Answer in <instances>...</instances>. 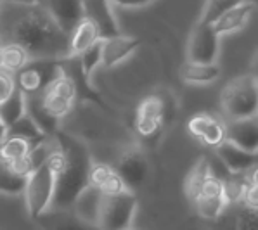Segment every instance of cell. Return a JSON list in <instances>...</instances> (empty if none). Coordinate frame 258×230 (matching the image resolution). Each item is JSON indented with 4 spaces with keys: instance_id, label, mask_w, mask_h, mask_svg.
<instances>
[{
    "instance_id": "cell-11",
    "label": "cell",
    "mask_w": 258,
    "mask_h": 230,
    "mask_svg": "<svg viewBox=\"0 0 258 230\" xmlns=\"http://www.w3.org/2000/svg\"><path fill=\"white\" fill-rule=\"evenodd\" d=\"M111 6V0H83L85 18H89L97 26L101 38H111L121 33Z\"/></svg>"
},
{
    "instance_id": "cell-37",
    "label": "cell",
    "mask_w": 258,
    "mask_h": 230,
    "mask_svg": "<svg viewBox=\"0 0 258 230\" xmlns=\"http://www.w3.org/2000/svg\"><path fill=\"white\" fill-rule=\"evenodd\" d=\"M28 154H30V152H28ZM7 165L11 166V170H13V172H16L18 175H21V177H26V178L35 172V166H33V163H31L30 156H23V158H19V160H16V161L7 163Z\"/></svg>"
},
{
    "instance_id": "cell-17",
    "label": "cell",
    "mask_w": 258,
    "mask_h": 230,
    "mask_svg": "<svg viewBox=\"0 0 258 230\" xmlns=\"http://www.w3.org/2000/svg\"><path fill=\"white\" fill-rule=\"evenodd\" d=\"M222 74V68L217 62H194L185 61L180 66V78L187 85L206 87L215 83Z\"/></svg>"
},
{
    "instance_id": "cell-7",
    "label": "cell",
    "mask_w": 258,
    "mask_h": 230,
    "mask_svg": "<svg viewBox=\"0 0 258 230\" xmlns=\"http://www.w3.org/2000/svg\"><path fill=\"white\" fill-rule=\"evenodd\" d=\"M218 52H220V35L213 30L212 23L200 19L190 31L187 59L194 62H217Z\"/></svg>"
},
{
    "instance_id": "cell-27",
    "label": "cell",
    "mask_w": 258,
    "mask_h": 230,
    "mask_svg": "<svg viewBox=\"0 0 258 230\" xmlns=\"http://www.w3.org/2000/svg\"><path fill=\"white\" fill-rule=\"evenodd\" d=\"M194 206H196V211L200 216L206 218V220H215L224 213L229 203L224 196H200L194 201Z\"/></svg>"
},
{
    "instance_id": "cell-16",
    "label": "cell",
    "mask_w": 258,
    "mask_h": 230,
    "mask_svg": "<svg viewBox=\"0 0 258 230\" xmlns=\"http://www.w3.org/2000/svg\"><path fill=\"white\" fill-rule=\"evenodd\" d=\"M256 7L253 6L248 0H241L239 4H236L234 7L224 13L217 21L212 23L213 30L217 31L218 35H231V33H237V31L244 30L246 25H248L249 18H251L253 11Z\"/></svg>"
},
{
    "instance_id": "cell-28",
    "label": "cell",
    "mask_w": 258,
    "mask_h": 230,
    "mask_svg": "<svg viewBox=\"0 0 258 230\" xmlns=\"http://www.w3.org/2000/svg\"><path fill=\"white\" fill-rule=\"evenodd\" d=\"M31 149V144L21 137H7L6 140L0 144V161L11 163L16 161L23 156H28Z\"/></svg>"
},
{
    "instance_id": "cell-20",
    "label": "cell",
    "mask_w": 258,
    "mask_h": 230,
    "mask_svg": "<svg viewBox=\"0 0 258 230\" xmlns=\"http://www.w3.org/2000/svg\"><path fill=\"white\" fill-rule=\"evenodd\" d=\"M102 196H104V194H102L101 190L89 185V187L78 196V199L75 201L71 209H75V211L82 218H85V220L97 223V215H99V208H101Z\"/></svg>"
},
{
    "instance_id": "cell-23",
    "label": "cell",
    "mask_w": 258,
    "mask_h": 230,
    "mask_svg": "<svg viewBox=\"0 0 258 230\" xmlns=\"http://www.w3.org/2000/svg\"><path fill=\"white\" fill-rule=\"evenodd\" d=\"M26 177L18 175L7 163L0 161V194L4 196H23L26 189Z\"/></svg>"
},
{
    "instance_id": "cell-2",
    "label": "cell",
    "mask_w": 258,
    "mask_h": 230,
    "mask_svg": "<svg viewBox=\"0 0 258 230\" xmlns=\"http://www.w3.org/2000/svg\"><path fill=\"white\" fill-rule=\"evenodd\" d=\"M59 150L50 156L55 166V194L54 209H71L78 196L90 185L89 173L92 158L82 140L59 130L55 133Z\"/></svg>"
},
{
    "instance_id": "cell-44",
    "label": "cell",
    "mask_w": 258,
    "mask_h": 230,
    "mask_svg": "<svg viewBox=\"0 0 258 230\" xmlns=\"http://www.w3.org/2000/svg\"><path fill=\"white\" fill-rule=\"evenodd\" d=\"M2 64H4V55H2V45H0V71H2Z\"/></svg>"
},
{
    "instance_id": "cell-35",
    "label": "cell",
    "mask_w": 258,
    "mask_h": 230,
    "mask_svg": "<svg viewBox=\"0 0 258 230\" xmlns=\"http://www.w3.org/2000/svg\"><path fill=\"white\" fill-rule=\"evenodd\" d=\"M163 126V121L158 120H149V118H137L136 116V130L141 137L144 138H151L154 137Z\"/></svg>"
},
{
    "instance_id": "cell-22",
    "label": "cell",
    "mask_w": 258,
    "mask_h": 230,
    "mask_svg": "<svg viewBox=\"0 0 258 230\" xmlns=\"http://www.w3.org/2000/svg\"><path fill=\"white\" fill-rule=\"evenodd\" d=\"M26 114V95L16 87L14 94L7 99L4 104H0V118L7 126L14 125L19 118Z\"/></svg>"
},
{
    "instance_id": "cell-14",
    "label": "cell",
    "mask_w": 258,
    "mask_h": 230,
    "mask_svg": "<svg viewBox=\"0 0 258 230\" xmlns=\"http://www.w3.org/2000/svg\"><path fill=\"white\" fill-rule=\"evenodd\" d=\"M102 66L114 68L130 57L141 45V40L136 37L116 35L111 38H102Z\"/></svg>"
},
{
    "instance_id": "cell-45",
    "label": "cell",
    "mask_w": 258,
    "mask_h": 230,
    "mask_svg": "<svg viewBox=\"0 0 258 230\" xmlns=\"http://www.w3.org/2000/svg\"><path fill=\"white\" fill-rule=\"evenodd\" d=\"M248 2H251L253 6H255V7H258V0H248Z\"/></svg>"
},
{
    "instance_id": "cell-13",
    "label": "cell",
    "mask_w": 258,
    "mask_h": 230,
    "mask_svg": "<svg viewBox=\"0 0 258 230\" xmlns=\"http://www.w3.org/2000/svg\"><path fill=\"white\" fill-rule=\"evenodd\" d=\"M217 158L222 161L229 173H244L253 170L258 165V154L237 147L236 144L225 140L215 149Z\"/></svg>"
},
{
    "instance_id": "cell-47",
    "label": "cell",
    "mask_w": 258,
    "mask_h": 230,
    "mask_svg": "<svg viewBox=\"0 0 258 230\" xmlns=\"http://www.w3.org/2000/svg\"><path fill=\"white\" fill-rule=\"evenodd\" d=\"M125 230H137V228H134V227H130V228H125Z\"/></svg>"
},
{
    "instance_id": "cell-48",
    "label": "cell",
    "mask_w": 258,
    "mask_h": 230,
    "mask_svg": "<svg viewBox=\"0 0 258 230\" xmlns=\"http://www.w3.org/2000/svg\"><path fill=\"white\" fill-rule=\"evenodd\" d=\"M0 45H2V40H0Z\"/></svg>"
},
{
    "instance_id": "cell-25",
    "label": "cell",
    "mask_w": 258,
    "mask_h": 230,
    "mask_svg": "<svg viewBox=\"0 0 258 230\" xmlns=\"http://www.w3.org/2000/svg\"><path fill=\"white\" fill-rule=\"evenodd\" d=\"M7 137H21V138H25V140L30 142L31 145H35V144H38V142H42L43 138H47L50 135H45V133L38 128L37 123L30 118V114H25V116L19 118L14 125L9 126V135Z\"/></svg>"
},
{
    "instance_id": "cell-39",
    "label": "cell",
    "mask_w": 258,
    "mask_h": 230,
    "mask_svg": "<svg viewBox=\"0 0 258 230\" xmlns=\"http://www.w3.org/2000/svg\"><path fill=\"white\" fill-rule=\"evenodd\" d=\"M113 4L120 7H130V9H137V7H144L149 6L153 0H111Z\"/></svg>"
},
{
    "instance_id": "cell-30",
    "label": "cell",
    "mask_w": 258,
    "mask_h": 230,
    "mask_svg": "<svg viewBox=\"0 0 258 230\" xmlns=\"http://www.w3.org/2000/svg\"><path fill=\"white\" fill-rule=\"evenodd\" d=\"M137 118H149V120H165V101L158 95H148L137 106Z\"/></svg>"
},
{
    "instance_id": "cell-32",
    "label": "cell",
    "mask_w": 258,
    "mask_h": 230,
    "mask_svg": "<svg viewBox=\"0 0 258 230\" xmlns=\"http://www.w3.org/2000/svg\"><path fill=\"white\" fill-rule=\"evenodd\" d=\"M241 0H206V4L203 7V14H201V19L206 23L217 21L222 14L227 13L231 7H234Z\"/></svg>"
},
{
    "instance_id": "cell-42",
    "label": "cell",
    "mask_w": 258,
    "mask_h": 230,
    "mask_svg": "<svg viewBox=\"0 0 258 230\" xmlns=\"http://www.w3.org/2000/svg\"><path fill=\"white\" fill-rule=\"evenodd\" d=\"M249 180L255 182V184H258V165L251 170V175H249Z\"/></svg>"
},
{
    "instance_id": "cell-29",
    "label": "cell",
    "mask_w": 258,
    "mask_h": 230,
    "mask_svg": "<svg viewBox=\"0 0 258 230\" xmlns=\"http://www.w3.org/2000/svg\"><path fill=\"white\" fill-rule=\"evenodd\" d=\"M102 43L104 42H102V38H101V40H97L87 50H83L80 55H77L78 61H80L83 74H85L89 80H90V76H92L94 71L102 64Z\"/></svg>"
},
{
    "instance_id": "cell-15",
    "label": "cell",
    "mask_w": 258,
    "mask_h": 230,
    "mask_svg": "<svg viewBox=\"0 0 258 230\" xmlns=\"http://www.w3.org/2000/svg\"><path fill=\"white\" fill-rule=\"evenodd\" d=\"M227 140L237 147L258 154V116L244 120H227Z\"/></svg>"
},
{
    "instance_id": "cell-8",
    "label": "cell",
    "mask_w": 258,
    "mask_h": 230,
    "mask_svg": "<svg viewBox=\"0 0 258 230\" xmlns=\"http://www.w3.org/2000/svg\"><path fill=\"white\" fill-rule=\"evenodd\" d=\"M187 132L201 144L217 149L227 140V126L218 116L210 113H198L187 121Z\"/></svg>"
},
{
    "instance_id": "cell-10",
    "label": "cell",
    "mask_w": 258,
    "mask_h": 230,
    "mask_svg": "<svg viewBox=\"0 0 258 230\" xmlns=\"http://www.w3.org/2000/svg\"><path fill=\"white\" fill-rule=\"evenodd\" d=\"M42 230H101L97 223L82 218L75 209H54L35 220Z\"/></svg>"
},
{
    "instance_id": "cell-31",
    "label": "cell",
    "mask_w": 258,
    "mask_h": 230,
    "mask_svg": "<svg viewBox=\"0 0 258 230\" xmlns=\"http://www.w3.org/2000/svg\"><path fill=\"white\" fill-rule=\"evenodd\" d=\"M47 90L55 95H59V97L68 99L71 102L77 101V85H75L73 78H71L70 74H66L64 71H62V73L59 74L49 87H47Z\"/></svg>"
},
{
    "instance_id": "cell-26",
    "label": "cell",
    "mask_w": 258,
    "mask_h": 230,
    "mask_svg": "<svg viewBox=\"0 0 258 230\" xmlns=\"http://www.w3.org/2000/svg\"><path fill=\"white\" fill-rule=\"evenodd\" d=\"M248 185L249 177H244L243 173H231L227 178H222V190H224L225 201L229 204L243 203Z\"/></svg>"
},
{
    "instance_id": "cell-38",
    "label": "cell",
    "mask_w": 258,
    "mask_h": 230,
    "mask_svg": "<svg viewBox=\"0 0 258 230\" xmlns=\"http://www.w3.org/2000/svg\"><path fill=\"white\" fill-rule=\"evenodd\" d=\"M243 203L248 206L249 209H253V211H258V184L249 180V185H248V189H246Z\"/></svg>"
},
{
    "instance_id": "cell-3",
    "label": "cell",
    "mask_w": 258,
    "mask_h": 230,
    "mask_svg": "<svg viewBox=\"0 0 258 230\" xmlns=\"http://www.w3.org/2000/svg\"><path fill=\"white\" fill-rule=\"evenodd\" d=\"M220 106L227 120L258 116V78L241 74L225 83L220 92Z\"/></svg>"
},
{
    "instance_id": "cell-21",
    "label": "cell",
    "mask_w": 258,
    "mask_h": 230,
    "mask_svg": "<svg viewBox=\"0 0 258 230\" xmlns=\"http://www.w3.org/2000/svg\"><path fill=\"white\" fill-rule=\"evenodd\" d=\"M210 175H213V172H212V166L208 165V161L206 160H200L196 165L192 166V170L187 173L184 189H185V196H187L192 203H194V199L200 196L206 178H208Z\"/></svg>"
},
{
    "instance_id": "cell-4",
    "label": "cell",
    "mask_w": 258,
    "mask_h": 230,
    "mask_svg": "<svg viewBox=\"0 0 258 230\" xmlns=\"http://www.w3.org/2000/svg\"><path fill=\"white\" fill-rule=\"evenodd\" d=\"M55 194V166L52 161H47L40 168H37L26 182L25 189V203L30 216L38 220L43 213L52 208Z\"/></svg>"
},
{
    "instance_id": "cell-1",
    "label": "cell",
    "mask_w": 258,
    "mask_h": 230,
    "mask_svg": "<svg viewBox=\"0 0 258 230\" xmlns=\"http://www.w3.org/2000/svg\"><path fill=\"white\" fill-rule=\"evenodd\" d=\"M0 40L2 45H21L31 59L61 61L70 57V35L55 23L42 2H4L0 13Z\"/></svg>"
},
{
    "instance_id": "cell-41",
    "label": "cell",
    "mask_w": 258,
    "mask_h": 230,
    "mask_svg": "<svg viewBox=\"0 0 258 230\" xmlns=\"http://www.w3.org/2000/svg\"><path fill=\"white\" fill-rule=\"evenodd\" d=\"M249 73H251L255 78H258V50H256V54L253 55V61H251V71H249Z\"/></svg>"
},
{
    "instance_id": "cell-12",
    "label": "cell",
    "mask_w": 258,
    "mask_h": 230,
    "mask_svg": "<svg viewBox=\"0 0 258 230\" xmlns=\"http://www.w3.org/2000/svg\"><path fill=\"white\" fill-rule=\"evenodd\" d=\"M42 4L68 35L85 18L83 0H42Z\"/></svg>"
},
{
    "instance_id": "cell-18",
    "label": "cell",
    "mask_w": 258,
    "mask_h": 230,
    "mask_svg": "<svg viewBox=\"0 0 258 230\" xmlns=\"http://www.w3.org/2000/svg\"><path fill=\"white\" fill-rule=\"evenodd\" d=\"M26 114L38 125L45 135H55L59 132V118H55L43 104L42 94L26 95Z\"/></svg>"
},
{
    "instance_id": "cell-43",
    "label": "cell",
    "mask_w": 258,
    "mask_h": 230,
    "mask_svg": "<svg viewBox=\"0 0 258 230\" xmlns=\"http://www.w3.org/2000/svg\"><path fill=\"white\" fill-rule=\"evenodd\" d=\"M6 2H14V4H38L42 0H6Z\"/></svg>"
},
{
    "instance_id": "cell-33",
    "label": "cell",
    "mask_w": 258,
    "mask_h": 230,
    "mask_svg": "<svg viewBox=\"0 0 258 230\" xmlns=\"http://www.w3.org/2000/svg\"><path fill=\"white\" fill-rule=\"evenodd\" d=\"M42 99H43L45 108L49 109L55 118H59V120L64 118L71 111V108H73V102L71 101H68V99H64V97H59V95L49 92V90H45V92L42 94Z\"/></svg>"
},
{
    "instance_id": "cell-9",
    "label": "cell",
    "mask_w": 258,
    "mask_h": 230,
    "mask_svg": "<svg viewBox=\"0 0 258 230\" xmlns=\"http://www.w3.org/2000/svg\"><path fill=\"white\" fill-rule=\"evenodd\" d=\"M114 170H116L118 175L123 178L126 187L130 190H136L137 187H141V185L144 184L146 177H148L149 163L141 149L132 147V149H126L125 152L118 158Z\"/></svg>"
},
{
    "instance_id": "cell-24",
    "label": "cell",
    "mask_w": 258,
    "mask_h": 230,
    "mask_svg": "<svg viewBox=\"0 0 258 230\" xmlns=\"http://www.w3.org/2000/svg\"><path fill=\"white\" fill-rule=\"evenodd\" d=\"M2 55H4L2 69L11 74L21 71L28 62L31 61V57H30V54L26 52V49H23V47L18 45V43H4Z\"/></svg>"
},
{
    "instance_id": "cell-19",
    "label": "cell",
    "mask_w": 258,
    "mask_h": 230,
    "mask_svg": "<svg viewBox=\"0 0 258 230\" xmlns=\"http://www.w3.org/2000/svg\"><path fill=\"white\" fill-rule=\"evenodd\" d=\"M97 40H101L97 26L89 18H83L70 33V55H80Z\"/></svg>"
},
{
    "instance_id": "cell-40",
    "label": "cell",
    "mask_w": 258,
    "mask_h": 230,
    "mask_svg": "<svg viewBox=\"0 0 258 230\" xmlns=\"http://www.w3.org/2000/svg\"><path fill=\"white\" fill-rule=\"evenodd\" d=\"M7 135H9V126H7L6 123H4L2 118H0V144L6 140Z\"/></svg>"
},
{
    "instance_id": "cell-46",
    "label": "cell",
    "mask_w": 258,
    "mask_h": 230,
    "mask_svg": "<svg viewBox=\"0 0 258 230\" xmlns=\"http://www.w3.org/2000/svg\"><path fill=\"white\" fill-rule=\"evenodd\" d=\"M4 2H6V0H0V13H2V7H4Z\"/></svg>"
},
{
    "instance_id": "cell-6",
    "label": "cell",
    "mask_w": 258,
    "mask_h": 230,
    "mask_svg": "<svg viewBox=\"0 0 258 230\" xmlns=\"http://www.w3.org/2000/svg\"><path fill=\"white\" fill-rule=\"evenodd\" d=\"M61 61H54V59H31L25 68L16 73V87L25 95L43 94L47 90V87L62 73Z\"/></svg>"
},
{
    "instance_id": "cell-5",
    "label": "cell",
    "mask_w": 258,
    "mask_h": 230,
    "mask_svg": "<svg viewBox=\"0 0 258 230\" xmlns=\"http://www.w3.org/2000/svg\"><path fill=\"white\" fill-rule=\"evenodd\" d=\"M137 211V197L132 190L121 194L102 196L97 215V225L101 230H125L134 223Z\"/></svg>"
},
{
    "instance_id": "cell-34",
    "label": "cell",
    "mask_w": 258,
    "mask_h": 230,
    "mask_svg": "<svg viewBox=\"0 0 258 230\" xmlns=\"http://www.w3.org/2000/svg\"><path fill=\"white\" fill-rule=\"evenodd\" d=\"M116 172L114 166H109L106 163H99V161H92V166H90V173H89V182L90 185L95 189H101L102 184H104L108 178Z\"/></svg>"
},
{
    "instance_id": "cell-36",
    "label": "cell",
    "mask_w": 258,
    "mask_h": 230,
    "mask_svg": "<svg viewBox=\"0 0 258 230\" xmlns=\"http://www.w3.org/2000/svg\"><path fill=\"white\" fill-rule=\"evenodd\" d=\"M16 90V80L11 73L7 71H0V104L7 101Z\"/></svg>"
}]
</instances>
